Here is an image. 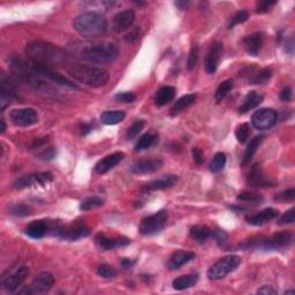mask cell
<instances>
[{"mask_svg":"<svg viewBox=\"0 0 295 295\" xmlns=\"http://www.w3.org/2000/svg\"><path fill=\"white\" fill-rule=\"evenodd\" d=\"M196 100V95L195 93H188V95L182 96L181 98H179L177 102L174 103V105L171 107L170 113L171 115H175L178 113H180L181 111H184L187 107H189L190 105H193Z\"/></svg>","mask_w":295,"mask_h":295,"instance_id":"cell-31","label":"cell"},{"mask_svg":"<svg viewBox=\"0 0 295 295\" xmlns=\"http://www.w3.org/2000/svg\"><path fill=\"white\" fill-rule=\"evenodd\" d=\"M295 293V291L294 290H289V291H286L285 292V294L287 295V294H294Z\"/></svg>","mask_w":295,"mask_h":295,"instance_id":"cell-62","label":"cell"},{"mask_svg":"<svg viewBox=\"0 0 295 295\" xmlns=\"http://www.w3.org/2000/svg\"><path fill=\"white\" fill-rule=\"evenodd\" d=\"M46 143H47V137H39V139H37V140H35V142H33L32 148L33 149L40 148V147H43V145L46 144Z\"/></svg>","mask_w":295,"mask_h":295,"instance_id":"cell-58","label":"cell"},{"mask_svg":"<svg viewBox=\"0 0 295 295\" xmlns=\"http://www.w3.org/2000/svg\"><path fill=\"white\" fill-rule=\"evenodd\" d=\"M269 239H270L272 250H275V249H282V248L289 247V246L292 244L293 235L292 233L287 232V231H284V232H278L274 234Z\"/></svg>","mask_w":295,"mask_h":295,"instance_id":"cell-27","label":"cell"},{"mask_svg":"<svg viewBox=\"0 0 295 295\" xmlns=\"http://www.w3.org/2000/svg\"><path fill=\"white\" fill-rule=\"evenodd\" d=\"M126 113L124 111H105L100 115V120L105 125H117L124 121Z\"/></svg>","mask_w":295,"mask_h":295,"instance_id":"cell-33","label":"cell"},{"mask_svg":"<svg viewBox=\"0 0 295 295\" xmlns=\"http://www.w3.org/2000/svg\"><path fill=\"white\" fill-rule=\"evenodd\" d=\"M103 204H104L103 199H100L98 196H90L82 201L80 204V209L81 210L88 211V210H91V209L102 207Z\"/></svg>","mask_w":295,"mask_h":295,"instance_id":"cell-38","label":"cell"},{"mask_svg":"<svg viewBox=\"0 0 295 295\" xmlns=\"http://www.w3.org/2000/svg\"><path fill=\"white\" fill-rule=\"evenodd\" d=\"M277 1L276 0H262V1H260L257 3L256 6V13L259 14H264V13H268L269 10H270L272 7H274Z\"/></svg>","mask_w":295,"mask_h":295,"instance_id":"cell-46","label":"cell"},{"mask_svg":"<svg viewBox=\"0 0 295 295\" xmlns=\"http://www.w3.org/2000/svg\"><path fill=\"white\" fill-rule=\"evenodd\" d=\"M241 263V259L237 255H230L222 257L212 267L209 269L207 275L209 279L218 280L226 277L230 272L234 271Z\"/></svg>","mask_w":295,"mask_h":295,"instance_id":"cell-5","label":"cell"},{"mask_svg":"<svg viewBox=\"0 0 295 295\" xmlns=\"http://www.w3.org/2000/svg\"><path fill=\"white\" fill-rule=\"evenodd\" d=\"M93 129V125L92 124H82L80 126V132L81 135H88L89 133Z\"/></svg>","mask_w":295,"mask_h":295,"instance_id":"cell-56","label":"cell"},{"mask_svg":"<svg viewBox=\"0 0 295 295\" xmlns=\"http://www.w3.org/2000/svg\"><path fill=\"white\" fill-rule=\"evenodd\" d=\"M223 54V44L216 42L211 45L210 50L208 52L207 60H205V70L209 74H215L218 68L220 57Z\"/></svg>","mask_w":295,"mask_h":295,"instance_id":"cell-19","label":"cell"},{"mask_svg":"<svg viewBox=\"0 0 295 295\" xmlns=\"http://www.w3.org/2000/svg\"><path fill=\"white\" fill-rule=\"evenodd\" d=\"M167 219H169V214L166 210H160L154 215L148 216L142 219L140 233L143 235H151L160 232L165 227Z\"/></svg>","mask_w":295,"mask_h":295,"instance_id":"cell-6","label":"cell"},{"mask_svg":"<svg viewBox=\"0 0 295 295\" xmlns=\"http://www.w3.org/2000/svg\"><path fill=\"white\" fill-rule=\"evenodd\" d=\"M163 166V160L159 158L137 160L130 166V171L135 174H147L154 173Z\"/></svg>","mask_w":295,"mask_h":295,"instance_id":"cell-16","label":"cell"},{"mask_svg":"<svg viewBox=\"0 0 295 295\" xmlns=\"http://www.w3.org/2000/svg\"><path fill=\"white\" fill-rule=\"evenodd\" d=\"M248 17H249V14H248L247 10H240V12L235 13L234 15L231 17L229 25H227V27H229V29H232L235 27V25L241 24V23H244V22L247 21Z\"/></svg>","mask_w":295,"mask_h":295,"instance_id":"cell-42","label":"cell"},{"mask_svg":"<svg viewBox=\"0 0 295 295\" xmlns=\"http://www.w3.org/2000/svg\"><path fill=\"white\" fill-rule=\"evenodd\" d=\"M263 102V96L256 91H250L247 96L245 97L244 102L239 107V113L245 114L247 112L256 109L261 103Z\"/></svg>","mask_w":295,"mask_h":295,"instance_id":"cell-26","label":"cell"},{"mask_svg":"<svg viewBox=\"0 0 295 295\" xmlns=\"http://www.w3.org/2000/svg\"><path fill=\"white\" fill-rule=\"evenodd\" d=\"M279 97L283 102H289V100L292 98V89L290 87H285L282 91H280Z\"/></svg>","mask_w":295,"mask_h":295,"instance_id":"cell-53","label":"cell"},{"mask_svg":"<svg viewBox=\"0 0 295 295\" xmlns=\"http://www.w3.org/2000/svg\"><path fill=\"white\" fill-rule=\"evenodd\" d=\"M192 154H193L194 162H195L197 165H202V164L204 163V155H203V152L201 151V149L200 148H193Z\"/></svg>","mask_w":295,"mask_h":295,"instance_id":"cell-52","label":"cell"},{"mask_svg":"<svg viewBox=\"0 0 295 295\" xmlns=\"http://www.w3.org/2000/svg\"><path fill=\"white\" fill-rule=\"evenodd\" d=\"M248 185L254 188H267V187L275 186V182L265 177L261 164H254L250 169L247 178Z\"/></svg>","mask_w":295,"mask_h":295,"instance_id":"cell-15","label":"cell"},{"mask_svg":"<svg viewBox=\"0 0 295 295\" xmlns=\"http://www.w3.org/2000/svg\"><path fill=\"white\" fill-rule=\"evenodd\" d=\"M96 244L102 250H112L117 247H125L130 244V240L125 237L110 238L106 234L99 233L96 237Z\"/></svg>","mask_w":295,"mask_h":295,"instance_id":"cell-17","label":"cell"},{"mask_svg":"<svg viewBox=\"0 0 295 295\" xmlns=\"http://www.w3.org/2000/svg\"><path fill=\"white\" fill-rule=\"evenodd\" d=\"M195 253L193 252H188V250H178V252H175L171 255L169 262H167V267H169L171 270H178L182 265H185L195 259Z\"/></svg>","mask_w":295,"mask_h":295,"instance_id":"cell-22","label":"cell"},{"mask_svg":"<svg viewBox=\"0 0 295 295\" xmlns=\"http://www.w3.org/2000/svg\"><path fill=\"white\" fill-rule=\"evenodd\" d=\"M277 216H278V211L276 210V209L268 208V209H264L262 211L257 212V214L247 216V217H246V220H247V223L250 224V225L259 226L270 222L272 219H275Z\"/></svg>","mask_w":295,"mask_h":295,"instance_id":"cell-24","label":"cell"},{"mask_svg":"<svg viewBox=\"0 0 295 295\" xmlns=\"http://www.w3.org/2000/svg\"><path fill=\"white\" fill-rule=\"evenodd\" d=\"M118 48L110 43H97L85 46L81 51L80 58L95 65H107L117 60Z\"/></svg>","mask_w":295,"mask_h":295,"instance_id":"cell-4","label":"cell"},{"mask_svg":"<svg viewBox=\"0 0 295 295\" xmlns=\"http://www.w3.org/2000/svg\"><path fill=\"white\" fill-rule=\"evenodd\" d=\"M115 99L122 103H133L136 100V95L133 92H120L115 95Z\"/></svg>","mask_w":295,"mask_h":295,"instance_id":"cell-50","label":"cell"},{"mask_svg":"<svg viewBox=\"0 0 295 295\" xmlns=\"http://www.w3.org/2000/svg\"><path fill=\"white\" fill-rule=\"evenodd\" d=\"M238 200L245 201V202H262L263 196L259 193L245 190V192H241L240 194H239Z\"/></svg>","mask_w":295,"mask_h":295,"instance_id":"cell-41","label":"cell"},{"mask_svg":"<svg viewBox=\"0 0 295 295\" xmlns=\"http://www.w3.org/2000/svg\"><path fill=\"white\" fill-rule=\"evenodd\" d=\"M59 222H53V220H33L29 224L25 233L32 239H42L46 234H55L59 226Z\"/></svg>","mask_w":295,"mask_h":295,"instance_id":"cell-9","label":"cell"},{"mask_svg":"<svg viewBox=\"0 0 295 295\" xmlns=\"http://www.w3.org/2000/svg\"><path fill=\"white\" fill-rule=\"evenodd\" d=\"M211 237L214 238L216 241H217L218 245H223L224 242L226 241L227 234L225 232H224L223 230H216V231H212Z\"/></svg>","mask_w":295,"mask_h":295,"instance_id":"cell-51","label":"cell"},{"mask_svg":"<svg viewBox=\"0 0 295 295\" xmlns=\"http://www.w3.org/2000/svg\"><path fill=\"white\" fill-rule=\"evenodd\" d=\"M271 76H272V70L269 68H263L254 73L252 77L249 78V81L250 83H254V84H264L270 80Z\"/></svg>","mask_w":295,"mask_h":295,"instance_id":"cell-35","label":"cell"},{"mask_svg":"<svg viewBox=\"0 0 295 295\" xmlns=\"http://www.w3.org/2000/svg\"><path fill=\"white\" fill-rule=\"evenodd\" d=\"M74 29L83 38H97L107 30V21L96 12H85L74 20Z\"/></svg>","mask_w":295,"mask_h":295,"instance_id":"cell-2","label":"cell"},{"mask_svg":"<svg viewBox=\"0 0 295 295\" xmlns=\"http://www.w3.org/2000/svg\"><path fill=\"white\" fill-rule=\"evenodd\" d=\"M9 214L15 217H25L31 214V209L24 204H14L9 208Z\"/></svg>","mask_w":295,"mask_h":295,"instance_id":"cell-40","label":"cell"},{"mask_svg":"<svg viewBox=\"0 0 295 295\" xmlns=\"http://www.w3.org/2000/svg\"><path fill=\"white\" fill-rule=\"evenodd\" d=\"M295 220V209L291 208L287 210L278 220V225H287V224H293Z\"/></svg>","mask_w":295,"mask_h":295,"instance_id":"cell-47","label":"cell"},{"mask_svg":"<svg viewBox=\"0 0 295 295\" xmlns=\"http://www.w3.org/2000/svg\"><path fill=\"white\" fill-rule=\"evenodd\" d=\"M0 93H1V98L9 100L20 98L16 81L2 74L1 77H0Z\"/></svg>","mask_w":295,"mask_h":295,"instance_id":"cell-20","label":"cell"},{"mask_svg":"<svg viewBox=\"0 0 295 295\" xmlns=\"http://www.w3.org/2000/svg\"><path fill=\"white\" fill-rule=\"evenodd\" d=\"M124 158H125L124 152H120V151L114 152V154L106 156L105 158L99 160V162L96 164L95 170L97 173L104 174L106 173V172H109L111 169H113L114 166H117L121 160H124Z\"/></svg>","mask_w":295,"mask_h":295,"instance_id":"cell-21","label":"cell"},{"mask_svg":"<svg viewBox=\"0 0 295 295\" xmlns=\"http://www.w3.org/2000/svg\"><path fill=\"white\" fill-rule=\"evenodd\" d=\"M177 181H178V178L173 174H170L167 175V177L159 179V180H154L143 185L142 190H143V192H155V190L166 189V188H170L172 186H174L177 184Z\"/></svg>","mask_w":295,"mask_h":295,"instance_id":"cell-25","label":"cell"},{"mask_svg":"<svg viewBox=\"0 0 295 295\" xmlns=\"http://www.w3.org/2000/svg\"><path fill=\"white\" fill-rule=\"evenodd\" d=\"M249 136V125L248 124H241L237 127L235 130V137L240 143H246Z\"/></svg>","mask_w":295,"mask_h":295,"instance_id":"cell-44","label":"cell"},{"mask_svg":"<svg viewBox=\"0 0 295 295\" xmlns=\"http://www.w3.org/2000/svg\"><path fill=\"white\" fill-rule=\"evenodd\" d=\"M134 21H135V13L133 10H124V12L118 13L113 17L112 29L115 32H124L127 29L132 27Z\"/></svg>","mask_w":295,"mask_h":295,"instance_id":"cell-18","label":"cell"},{"mask_svg":"<svg viewBox=\"0 0 295 295\" xmlns=\"http://www.w3.org/2000/svg\"><path fill=\"white\" fill-rule=\"evenodd\" d=\"M157 140H158V135H156V134H150V133L144 134L143 136H141V139L136 143L135 151L147 150V149L152 147V145L156 143Z\"/></svg>","mask_w":295,"mask_h":295,"instance_id":"cell-34","label":"cell"},{"mask_svg":"<svg viewBox=\"0 0 295 295\" xmlns=\"http://www.w3.org/2000/svg\"><path fill=\"white\" fill-rule=\"evenodd\" d=\"M264 43V33L263 32H254L244 39V45L249 54L256 57L260 53L261 48Z\"/></svg>","mask_w":295,"mask_h":295,"instance_id":"cell-23","label":"cell"},{"mask_svg":"<svg viewBox=\"0 0 295 295\" xmlns=\"http://www.w3.org/2000/svg\"><path fill=\"white\" fill-rule=\"evenodd\" d=\"M25 54L32 63L51 69L53 67H65L70 61L69 54L65 50L51 43H29L25 47Z\"/></svg>","mask_w":295,"mask_h":295,"instance_id":"cell-1","label":"cell"},{"mask_svg":"<svg viewBox=\"0 0 295 295\" xmlns=\"http://www.w3.org/2000/svg\"><path fill=\"white\" fill-rule=\"evenodd\" d=\"M294 197H295V189L291 188V189L285 190V192L277 194L274 199L277 201H282V202H289V201H293Z\"/></svg>","mask_w":295,"mask_h":295,"instance_id":"cell-48","label":"cell"},{"mask_svg":"<svg viewBox=\"0 0 295 295\" xmlns=\"http://www.w3.org/2000/svg\"><path fill=\"white\" fill-rule=\"evenodd\" d=\"M211 233L212 230L205 225H195L189 231L190 237L199 244H203L209 238H211Z\"/></svg>","mask_w":295,"mask_h":295,"instance_id":"cell-32","label":"cell"},{"mask_svg":"<svg viewBox=\"0 0 295 295\" xmlns=\"http://www.w3.org/2000/svg\"><path fill=\"white\" fill-rule=\"evenodd\" d=\"M139 35H140V29L135 28L134 30L130 31L129 33L126 35V40H128L130 43H135L137 39H139Z\"/></svg>","mask_w":295,"mask_h":295,"instance_id":"cell-54","label":"cell"},{"mask_svg":"<svg viewBox=\"0 0 295 295\" xmlns=\"http://www.w3.org/2000/svg\"><path fill=\"white\" fill-rule=\"evenodd\" d=\"M143 128H144V121H142V120L135 121L132 126L129 127L128 129H127V133H126L127 139L134 140L142 132V129Z\"/></svg>","mask_w":295,"mask_h":295,"instance_id":"cell-43","label":"cell"},{"mask_svg":"<svg viewBox=\"0 0 295 295\" xmlns=\"http://www.w3.org/2000/svg\"><path fill=\"white\" fill-rule=\"evenodd\" d=\"M54 285V277L53 275L50 272H40L39 275H37L35 279L32 280L31 285L27 287V289L20 291V294H42L46 293L52 289V286Z\"/></svg>","mask_w":295,"mask_h":295,"instance_id":"cell-8","label":"cell"},{"mask_svg":"<svg viewBox=\"0 0 295 295\" xmlns=\"http://www.w3.org/2000/svg\"><path fill=\"white\" fill-rule=\"evenodd\" d=\"M135 263H136V260H130V259H122L120 262L121 267L124 269H130Z\"/></svg>","mask_w":295,"mask_h":295,"instance_id":"cell-57","label":"cell"},{"mask_svg":"<svg viewBox=\"0 0 295 295\" xmlns=\"http://www.w3.org/2000/svg\"><path fill=\"white\" fill-rule=\"evenodd\" d=\"M197 59H199V48H197L196 45H193L188 55V61H187V67H188L189 70H193L195 68Z\"/></svg>","mask_w":295,"mask_h":295,"instance_id":"cell-45","label":"cell"},{"mask_svg":"<svg viewBox=\"0 0 295 295\" xmlns=\"http://www.w3.org/2000/svg\"><path fill=\"white\" fill-rule=\"evenodd\" d=\"M175 95H177V89L174 87H171V85H165V87H162L156 93V105L157 106H164L166 104L174 99Z\"/></svg>","mask_w":295,"mask_h":295,"instance_id":"cell-28","label":"cell"},{"mask_svg":"<svg viewBox=\"0 0 295 295\" xmlns=\"http://www.w3.org/2000/svg\"><path fill=\"white\" fill-rule=\"evenodd\" d=\"M197 280H199V276H197L196 274L180 276V277L175 278L173 282H172V286H173L174 290L182 291V290L189 289V287H193L194 285H196Z\"/></svg>","mask_w":295,"mask_h":295,"instance_id":"cell-29","label":"cell"},{"mask_svg":"<svg viewBox=\"0 0 295 295\" xmlns=\"http://www.w3.org/2000/svg\"><path fill=\"white\" fill-rule=\"evenodd\" d=\"M293 48H294V42H293V37H291V38L286 42V51L290 52L291 54L293 53Z\"/></svg>","mask_w":295,"mask_h":295,"instance_id":"cell-60","label":"cell"},{"mask_svg":"<svg viewBox=\"0 0 295 295\" xmlns=\"http://www.w3.org/2000/svg\"><path fill=\"white\" fill-rule=\"evenodd\" d=\"M257 294H268V295H275L277 294V291H276L272 286H262L261 289L257 290Z\"/></svg>","mask_w":295,"mask_h":295,"instance_id":"cell-55","label":"cell"},{"mask_svg":"<svg viewBox=\"0 0 295 295\" xmlns=\"http://www.w3.org/2000/svg\"><path fill=\"white\" fill-rule=\"evenodd\" d=\"M29 67H30V69L32 70V72L37 74L38 76L48 78V80L54 82V83L65 85V87H68V88H72V89L80 88L76 83H74L73 81H70L69 78L60 75V74L54 72L53 69L46 68V67H43V66H39V65H36V63H29Z\"/></svg>","mask_w":295,"mask_h":295,"instance_id":"cell-12","label":"cell"},{"mask_svg":"<svg viewBox=\"0 0 295 295\" xmlns=\"http://www.w3.org/2000/svg\"><path fill=\"white\" fill-rule=\"evenodd\" d=\"M89 234H90V229L84 223H75L68 226H63L61 224L55 235L62 240L75 241L78 239L88 237Z\"/></svg>","mask_w":295,"mask_h":295,"instance_id":"cell-11","label":"cell"},{"mask_svg":"<svg viewBox=\"0 0 295 295\" xmlns=\"http://www.w3.org/2000/svg\"><path fill=\"white\" fill-rule=\"evenodd\" d=\"M232 89H233V81L232 80H226V81L222 82L215 93L216 102L217 103L222 102V100L225 98L227 95H229V92H231Z\"/></svg>","mask_w":295,"mask_h":295,"instance_id":"cell-36","label":"cell"},{"mask_svg":"<svg viewBox=\"0 0 295 295\" xmlns=\"http://www.w3.org/2000/svg\"><path fill=\"white\" fill-rule=\"evenodd\" d=\"M263 140H264V136L260 135V136L254 137V139L249 142L248 147L246 148V150H245L244 157H242V162H241L242 166L245 167V166L248 165L249 162L254 157V155H255V152L257 151V149L260 148V145L263 142Z\"/></svg>","mask_w":295,"mask_h":295,"instance_id":"cell-30","label":"cell"},{"mask_svg":"<svg viewBox=\"0 0 295 295\" xmlns=\"http://www.w3.org/2000/svg\"><path fill=\"white\" fill-rule=\"evenodd\" d=\"M29 272H30V270L25 265H21V267L15 268L14 270L8 272V275H5L2 277V289L8 293L15 292L18 287L25 282V279L29 276Z\"/></svg>","mask_w":295,"mask_h":295,"instance_id":"cell-7","label":"cell"},{"mask_svg":"<svg viewBox=\"0 0 295 295\" xmlns=\"http://www.w3.org/2000/svg\"><path fill=\"white\" fill-rule=\"evenodd\" d=\"M52 181H53V175L51 172H39V173L23 175V177L16 179L13 182V187L15 189H23L36 185L45 186Z\"/></svg>","mask_w":295,"mask_h":295,"instance_id":"cell-10","label":"cell"},{"mask_svg":"<svg viewBox=\"0 0 295 295\" xmlns=\"http://www.w3.org/2000/svg\"><path fill=\"white\" fill-rule=\"evenodd\" d=\"M1 129H0V132L1 133H5V130H6V124H5V121H3V119H1Z\"/></svg>","mask_w":295,"mask_h":295,"instance_id":"cell-61","label":"cell"},{"mask_svg":"<svg viewBox=\"0 0 295 295\" xmlns=\"http://www.w3.org/2000/svg\"><path fill=\"white\" fill-rule=\"evenodd\" d=\"M226 165V155L224 152H217L210 163V171L212 173H219Z\"/></svg>","mask_w":295,"mask_h":295,"instance_id":"cell-37","label":"cell"},{"mask_svg":"<svg viewBox=\"0 0 295 295\" xmlns=\"http://www.w3.org/2000/svg\"><path fill=\"white\" fill-rule=\"evenodd\" d=\"M55 156H57V149L53 147H48L44 149L42 152H39L38 158L42 160H52Z\"/></svg>","mask_w":295,"mask_h":295,"instance_id":"cell-49","label":"cell"},{"mask_svg":"<svg viewBox=\"0 0 295 295\" xmlns=\"http://www.w3.org/2000/svg\"><path fill=\"white\" fill-rule=\"evenodd\" d=\"M278 114L272 109H261L252 115V124L259 130L269 129L277 122Z\"/></svg>","mask_w":295,"mask_h":295,"instance_id":"cell-13","label":"cell"},{"mask_svg":"<svg viewBox=\"0 0 295 295\" xmlns=\"http://www.w3.org/2000/svg\"><path fill=\"white\" fill-rule=\"evenodd\" d=\"M68 74L74 80L91 88L104 87L110 78L107 70L100 67L87 65H73L68 69Z\"/></svg>","mask_w":295,"mask_h":295,"instance_id":"cell-3","label":"cell"},{"mask_svg":"<svg viewBox=\"0 0 295 295\" xmlns=\"http://www.w3.org/2000/svg\"><path fill=\"white\" fill-rule=\"evenodd\" d=\"M174 5L177 6L179 9H186L189 7L190 1H188V0H180V1H175Z\"/></svg>","mask_w":295,"mask_h":295,"instance_id":"cell-59","label":"cell"},{"mask_svg":"<svg viewBox=\"0 0 295 295\" xmlns=\"http://www.w3.org/2000/svg\"><path fill=\"white\" fill-rule=\"evenodd\" d=\"M10 119H12L13 124L18 127H30L39 121L38 113L31 107L13 110L10 113Z\"/></svg>","mask_w":295,"mask_h":295,"instance_id":"cell-14","label":"cell"},{"mask_svg":"<svg viewBox=\"0 0 295 295\" xmlns=\"http://www.w3.org/2000/svg\"><path fill=\"white\" fill-rule=\"evenodd\" d=\"M97 274H98L100 277H103L105 279H112V278L117 277L118 271H117V269L112 267V265L102 264V265H99L98 269H97Z\"/></svg>","mask_w":295,"mask_h":295,"instance_id":"cell-39","label":"cell"}]
</instances>
